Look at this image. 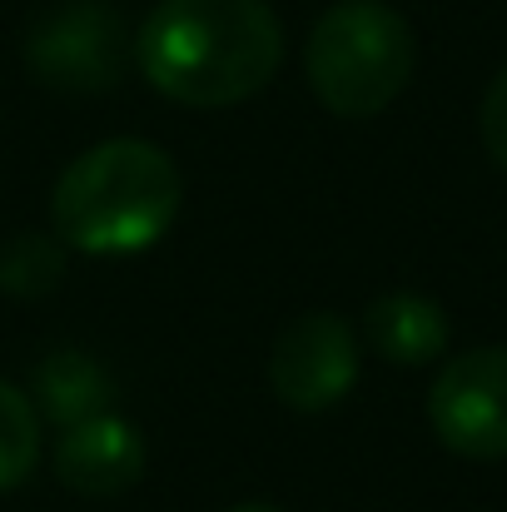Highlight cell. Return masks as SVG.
Returning <instances> with one entry per match:
<instances>
[{
    "instance_id": "obj_1",
    "label": "cell",
    "mask_w": 507,
    "mask_h": 512,
    "mask_svg": "<svg viewBox=\"0 0 507 512\" xmlns=\"http://www.w3.org/2000/svg\"><path fill=\"white\" fill-rule=\"evenodd\" d=\"M135 60L165 100L224 110L274 80L284 25L269 0H160L135 35Z\"/></svg>"
},
{
    "instance_id": "obj_2",
    "label": "cell",
    "mask_w": 507,
    "mask_h": 512,
    "mask_svg": "<svg viewBox=\"0 0 507 512\" xmlns=\"http://www.w3.org/2000/svg\"><path fill=\"white\" fill-rule=\"evenodd\" d=\"M179 204L184 174L160 145L100 140L60 170L50 219L60 229V244L95 259H120L160 244L179 219Z\"/></svg>"
},
{
    "instance_id": "obj_3",
    "label": "cell",
    "mask_w": 507,
    "mask_h": 512,
    "mask_svg": "<svg viewBox=\"0 0 507 512\" xmlns=\"http://www.w3.org/2000/svg\"><path fill=\"white\" fill-rule=\"evenodd\" d=\"M418 40L388 0H338L304 45V70L319 105L338 120L383 115L413 80Z\"/></svg>"
},
{
    "instance_id": "obj_4",
    "label": "cell",
    "mask_w": 507,
    "mask_h": 512,
    "mask_svg": "<svg viewBox=\"0 0 507 512\" xmlns=\"http://www.w3.org/2000/svg\"><path fill=\"white\" fill-rule=\"evenodd\" d=\"M125 15L105 0H70L55 5L30 25L25 65L40 85L65 95H100L125 75Z\"/></svg>"
},
{
    "instance_id": "obj_5",
    "label": "cell",
    "mask_w": 507,
    "mask_h": 512,
    "mask_svg": "<svg viewBox=\"0 0 507 512\" xmlns=\"http://www.w3.org/2000/svg\"><path fill=\"white\" fill-rule=\"evenodd\" d=\"M428 423L443 448L473 463L507 458V348H473L458 353L433 393H428Z\"/></svg>"
},
{
    "instance_id": "obj_6",
    "label": "cell",
    "mask_w": 507,
    "mask_h": 512,
    "mask_svg": "<svg viewBox=\"0 0 507 512\" xmlns=\"http://www.w3.org/2000/svg\"><path fill=\"white\" fill-rule=\"evenodd\" d=\"M358 383V343L348 319L329 309L299 314L269 353V388L294 413H324Z\"/></svg>"
},
{
    "instance_id": "obj_7",
    "label": "cell",
    "mask_w": 507,
    "mask_h": 512,
    "mask_svg": "<svg viewBox=\"0 0 507 512\" xmlns=\"http://www.w3.org/2000/svg\"><path fill=\"white\" fill-rule=\"evenodd\" d=\"M145 463H150L145 433L115 408L60 428V443H55V478L70 493L95 498V503L130 493L145 478Z\"/></svg>"
},
{
    "instance_id": "obj_8",
    "label": "cell",
    "mask_w": 507,
    "mask_h": 512,
    "mask_svg": "<svg viewBox=\"0 0 507 512\" xmlns=\"http://www.w3.org/2000/svg\"><path fill=\"white\" fill-rule=\"evenodd\" d=\"M363 334L388 363H433L448 348V314L428 294H383L368 304Z\"/></svg>"
},
{
    "instance_id": "obj_9",
    "label": "cell",
    "mask_w": 507,
    "mask_h": 512,
    "mask_svg": "<svg viewBox=\"0 0 507 512\" xmlns=\"http://www.w3.org/2000/svg\"><path fill=\"white\" fill-rule=\"evenodd\" d=\"M35 398H40V413L55 423V428H70V423H85L95 413H110L115 408V378L80 348H55L35 363Z\"/></svg>"
},
{
    "instance_id": "obj_10",
    "label": "cell",
    "mask_w": 507,
    "mask_h": 512,
    "mask_svg": "<svg viewBox=\"0 0 507 512\" xmlns=\"http://www.w3.org/2000/svg\"><path fill=\"white\" fill-rule=\"evenodd\" d=\"M40 458V413L35 398L0 378V493L20 488Z\"/></svg>"
},
{
    "instance_id": "obj_11",
    "label": "cell",
    "mask_w": 507,
    "mask_h": 512,
    "mask_svg": "<svg viewBox=\"0 0 507 512\" xmlns=\"http://www.w3.org/2000/svg\"><path fill=\"white\" fill-rule=\"evenodd\" d=\"M65 279V249L50 234H15L0 249V289L10 299H45Z\"/></svg>"
},
{
    "instance_id": "obj_12",
    "label": "cell",
    "mask_w": 507,
    "mask_h": 512,
    "mask_svg": "<svg viewBox=\"0 0 507 512\" xmlns=\"http://www.w3.org/2000/svg\"><path fill=\"white\" fill-rule=\"evenodd\" d=\"M483 145H488V155L507 170V65L498 70V80H493L488 95H483Z\"/></svg>"
},
{
    "instance_id": "obj_13",
    "label": "cell",
    "mask_w": 507,
    "mask_h": 512,
    "mask_svg": "<svg viewBox=\"0 0 507 512\" xmlns=\"http://www.w3.org/2000/svg\"><path fill=\"white\" fill-rule=\"evenodd\" d=\"M229 512H284V508H274V503H239V508H229Z\"/></svg>"
}]
</instances>
